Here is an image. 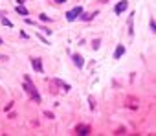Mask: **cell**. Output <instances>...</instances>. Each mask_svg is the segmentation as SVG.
I'll return each mask as SVG.
<instances>
[{
    "label": "cell",
    "mask_w": 156,
    "mask_h": 136,
    "mask_svg": "<svg viewBox=\"0 0 156 136\" xmlns=\"http://www.w3.org/2000/svg\"><path fill=\"white\" fill-rule=\"evenodd\" d=\"M24 90L28 92V96L33 99V101H37V103H41V94L37 92V88H35V85L31 83V79L28 77V75H24Z\"/></svg>",
    "instance_id": "6da1fadb"
},
{
    "label": "cell",
    "mask_w": 156,
    "mask_h": 136,
    "mask_svg": "<svg viewBox=\"0 0 156 136\" xmlns=\"http://www.w3.org/2000/svg\"><path fill=\"white\" fill-rule=\"evenodd\" d=\"M81 13H83V8H81V6H77V8H74L72 11H66V15H64V17H66V21L74 22V21H75V18H77Z\"/></svg>",
    "instance_id": "7a4b0ae2"
},
{
    "label": "cell",
    "mask_w": 156,
    "mask_h": 136,
    "mask_svg": "<svg viewBox=\"0 0 156 136\" xmlns=\"http://www.w3.org/2000/svg\"><path fill=\"white\" fill-rule=\"evenodd\" d=\"M127 8H129V2H127V0H119V2L116 4V8H114V13H116V15H121Z\"/></svg>",
    "instance_id": "3957f363"
},
{
    "label": "cell",
    "mask_w": 156,
    "mask_h": 136,
    "mask_svg": "<svg viewBox=\"0 0 156 136\" xmlns=\"http://www.w3.org/2000/svg\"><path fill=\"white\" fill-rule=\"evenodd\" d=\"M31 66H33V70L37 74H42L44 70H42V63H41V59H37V57H31Z\"/></svg>",
    "instance_id": "277c9868"
},
{
    "label": "cell",
    "mask_w": 156,
    "mask_h": 136,
    "mask_svg": "<svg viewBox=\"0 0 156 136\" xmlns=\"http://www.w3.org/2000/svg\"><path fill=\"white\" fill-rule=\"evenodd\" d=\"M72 59H74V63H75V66H77V68H83V66H84V59H83L79 53H74Z\"/></svg>",
    "instance_id": "5b68a950"
},
{
    "label": "cell",
    "mask_w": 156,
    "mask_h": 136,
    "mask_svg": "<svg viewBox=\"0 0 156 136\" xmlns=\"http://www.w3.org/2000/svg\"><path fill=\"white\" fill-rule=\"evenodd\" d=\"M123 53H125V46L123 44H118V48H116V52H114V59H119Z\"/></svg>",
    "instance_id": "8992f818"
},
{
    "label": "cell",
    "mask_w": 156,
    "mask_h": 136,
    "mask_svg": "<svg viewBox=\"0 0 156 136\" xmlns=\"http://www.w3.org/2000/svg\"><path fill=\"white\" fill-rule=\"evenodd\" d=\"M53 83H55V85H59V87H61L63 90H66V92L70 90V85H68V83H64V81H61V79H53Z\"/></svg>",
    "instance_id": "52a82bcc"
},
{
    "label": "cell",
    "mask_w": 156,
    "mask_h": 136,
    "mask_svg": "<svg viewBox=\"0 0 156 136\" xmlns=\"http://www.w3.org/2000/svg\"><path fill=\"white\" fill-rule=\"evenodd\" d=\"M90 133V127H87V125H79L77 127V134H88Z\"/></svg>",
    "instance_id": "ba28073f"
},
{
    "label": "cell",
    "mask_w": 156,
    "mask_h": 136,
    "mask_svg": "<svg viewBox=\"0 0 156 136\" xmlns=\"http://www.w3.org/2000/svg\"><path fill=\"white\" fill-rule=\"evenodd\" d=\"M0 21H2V24H4V26H7V28H13V22L9 21V18H6L2 13H0Z\"/></svg>",
    "instance_id": "9c48e42d"
},
{
    "label": "cell",
    "mask_w": 156,
    "mask_h": 136,
    "mask_svg": "<svg viewBox=\"0 0 156 136\" xmlns=\"http://www.w3.org/2000/svg\"><path fill=\"white\" fill-rule=\"evenodd\" d=\"M95 15H97V13H87V15H83V13H81V18H83V21H92Z\"/></svg>",
    "instance_id": "30bf717a"
},
{
    "label": "cell",
    "mask_w": 156,
    "mask_h": 136,
    "mask_svg": "<svg viewBox=\"0 0 156 136\" xmlns=\"http://www.w3.org/2000/svg\"><path fill=\"white\" fill-rule=\"evenodd\" d=\"M17 13H20V15H24V17H26V15H28V9L24 8V6H18V8H17Z\"/></svg>",
    "instance_id": "8fae6325"
},
{
    "label": "cell",
    "mask_w": 156,
    "mask_h": 136,
    "mask_svg": "<svg viewBox=\"0 0 156 136\" xmlns=\"http://www.w3.org/2000/svg\"><path fill=\"white\" fill-rule=\"evenodd\" d=\"M39 18H41L42 22H50V17H48V15H44V13H42V15H39Z\"/></svg>",
    "instance_id": "7c38bea8"
},
{
    "label": "cell",
    "mask_w": 156,
    "mask_h": 136,
    "mask_svg": "<svg viewBox=\"0 0 156 136\" xmlns=\"http://www.w3.org/2000/svg\"><path fill=\"white\" fill-rule=\"evenodd\" d=\"M88 101H90V109H95V103H94V98H88Z\"/></svg>",
    "instance_id": "4fadbf2b"
},
{
    "label": "cell",
    "mask_w": 156,
    "mask_h": 136,
    "mask_svg": "<svg viewBox=\"0 0 156 136\" xmlns=\"http://www.w3.org/2000/svg\"><path fill=\"white\" fill-rule=\"evenodd\" d=\"M37 39H41V41H42V42H44V44H50V42H48V41H46V39H44V37H42V35H37Z\"/></svg>",
    "instance_id": "5bb4252c"
},
{
    "label": "cell",
    "mask_w": 156,
    "mask_h": 136,
    "mask_svg": "<svg viewBox=\"0 0 156 136\" xmlns=\"http://www.w3.org/2000/svg\"><path fill=\"white\" fill-rule=\"evenodd\" d=\"M151 29H153V31H156V22H154V21H151Z\"/></svg>",
    "instance_id": "9a60e30c"
},
{
    "label": "cell",
    "mask_w": 156,
    "mask_h": 136,
    "mask_svg": "<svg viewBox=\"0 0 156 136\" xmlns=\"http://www.w3.org/2000/svg\"><path fill=\"white\" fill-rule=\"evenodd\" d=\"M92 46H94V50H97V48H99V41H94Z\"/></svg>",
    "instance_id": "2e32d148"
},
{
    "label": "cell",
    "mask_w": 156,
    "mask_h": 136,
    "mask_svg": "<svg viewBox=\"0 0 156 136\" xmlns=\"http://www.w3.org/2000/svg\"><path fill=\"white\" fill-rule=\"evenodd\" d=\"M55 2H57V4H64V2H66V0H55Z\"/></svg>",
    "instance_id": "e0dca14e"
},
{
    "label": "cell",
    "mask_w": 156,
    "mask_h": 136,
    "mask_svg": "<svg viewBox=\"0 0 156 136\" xmlns=\"http://www.w3.org/2000/svg\"><path fill=\"white\" fill-rule=\"evenodd\" d=\"M0 44H2V39H0Z\"/></svg>",
    "instance_id": "ac0fdd59"
}]
</instances>
